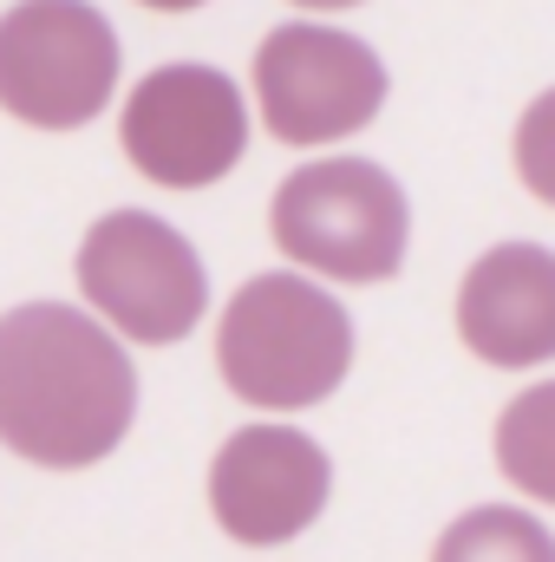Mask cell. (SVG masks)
Here are the masks:
<instances>
[{"mask_svg":"<svg viewBox=\"0 0 555 562\" xmlns=\"http://www.w3.org/2000/svg\"><path fill=\"white\" fill-rule=\"evenodd\" d=\"M457 340L497 367H550L555 360V249L543 243H497L457 281Z\"/></svg>","mask_w":555,"mask_h":562,"instance_id":"cell-9","label":"cell"},{"mask_svg":"<svg viewBox=\"0 0 555 562\" xmlns=\"http://www.w3.org/2000/svg\"><path fill=\"white\" fill-rule=\"evenodd\" d=\"M386 92H393L386 59L347 26L287 20L256 46V105L275 144L314 150L353 138L380 119Z\"/></svg>","mask_w":555,"mask_h":562,"instance_id":"cell-6","label":"cell"},{"mask_svg":"<svg viewBox=\"0 0 555 562\" xmlns=\"http://www.w3.org/2000/svg\"><path fill=\"white\" fill-rule=\"evenodd\" d=\"M118 26L92 0H13L0 13V105L33 132H79L118 92Z\"/></svg>","mask_w":555,"mask_h":562,"instance_id":"cell-4","label":"cell"},{"mask_svg":"<svg viewBox=\"0 0 555 562\" xmlns=\"http://www.w3.org/2000/svg\"><path fill=\"white\" fill-rule=\"evenodd\" d=\"M150 13H196V7H209V0H138Z\"/></svg>","mask_w":555,"mask_h":562,"instance_id":"cell-14","label":"cell"},{"mask_svg":"<svg viewBox=\"0 0 555 562\" xmlns=\"http://www.w3.org/2000/svg\"><path fill=\"white\" fill-rule=\"evenodd\" d=\"M510 164H517L523 190H530L543 210H555V86L536 105H523L517 138H510Z\"/></svg>","mask_w":555,"mask_h":562,"instance_id":"cell-12","label":"cell"},{"mask_svg":"<svg viewBox=\"0 0 555 562\" xmlns=\"http://www.w3.org/2000/svg\"><path fill=\"white\" fill-rule=\"evenodd\" d=\"M347 367L353 321L307 269H269L242 281L216 321V373L256 413H307L333 400Z\"/></svg>","mask_w":555,"mask_h":562,"instance_id":"cell-2","label":"cell"},{"mask_svg":"<svg viewBox=\"0 0 555 562\" xmlns=\"http://www.w3.org/2000/svg\"><path fill=\"white\" fill-rule=\"evenodd\" d=\"M118 144L157 190H209L249 150V99L223 66H157L118 112Z\"/></svg>","mask_w":555,"mask_h":562,"instance_id":"cell-7","label":"cell"},{"mask_svg":"<svg viewBox=\"0 0 555 562\" xmlns=\"http://www.w3.org/2000/svg\"><path fill=\"white\" fill-rule=\"evenodd\" d=\"M327 497H333V464L301 425H242L209 458V510L249 550L294 543L307 524H320Z\"/></svg>","mask_w":555,"mask_h":562,"instance_id":"cell-8","label":"cell"},{"mask_svg":"<svg viewBox=\"0 0 555 562\" xmlns=\"http://www.w3.org/2000/svg\"><path fill=\"white\" fill-rule=\"evenodd\" d=\"M431 562H555V537L523 504H477L438 537Z\"/></svg>","mask_w":555,"mask_h":562,"instance_id":"cell-11","label":"cell"},{"mask_svg":"<svg viewBox=\"0 0 555 562\" xmlns=\"http://www.w3.org/2000/svg\"><path fill=\"white\" fill-rule=\"evenodd\" d=\"M138 419V367L112 321L20 301L0 321V445L39 471H86Z\"/></svg>","mask_w":555,"mask_h":562,"instance_id":"cell-1","label":"cell"},{"mask_svg":"<svg viewBox=\"0 0 555 562\" xmlns=\"http://www.w3.org/2000/svg\"><path fill=\"white\" fill-rule=\"evenodd\" d=\"M287 7H307V13H347V7H366V0H287Z\"/></svg>","mask_w":555,"mask_h":562,"instance_id":"cell-13","label":"cell"},{"mask_svg":"<svg viewBox=\"0 0 555 562\" xmlns=\"http://www.w3.org/2000/svg\"><path fill=\"white\" fill-rule=\"evenodd\" d=\"M275 249L327 281H393L412 243V203L373 157H314L287 170L269 203Z\"/></svg>","mask_w":555,"mask_h":562,"instance_id":"cell-3","label":"cell"},{"mask_svg":"<svg viewBox=\"0 0 555 562\" xmlns=\"http://www.w3.org/2000/svg\"><path fill=\"white\" fill-rule=\"evenodd\" d=\"M72 269L92 314L144 347H177L209 314V269L196 243L150 210H105L86 229Z\"/></svg>","mask_w":555,"mask_h":562,"instance_id":"cell-5","label":"cell"},{"mask_svg":"<svg viewBox=\"0 0 555 562\" xmlns=\"http://www.w3.org/2000/svg\"><path fill=\"white\" fill-rule=\"evenodd\" d=\"M497 471L530 497L555 510V380L523 386L497 419Z\"/></svg>","mask_w":555,"mask_h":562,"instance_id":"cell-10","label":"cell"}]
</instances>
